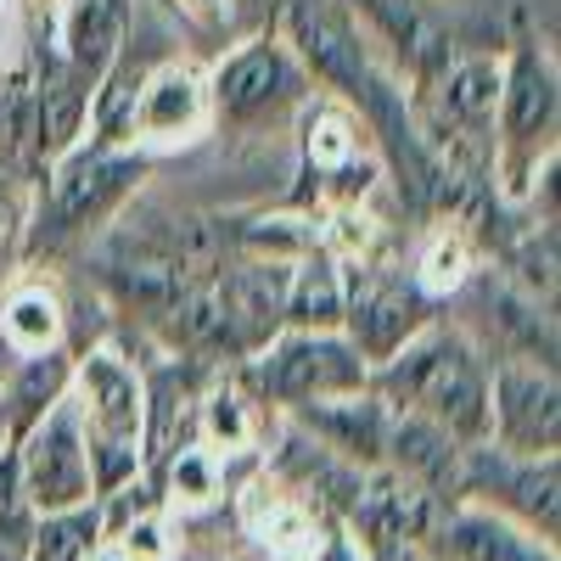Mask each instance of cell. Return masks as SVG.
Instances as JSON below:
<instances>
[{
  "mask_svg": "<svg viewBox=\"0 0 561 561\" xmlns=\"http://www.w3.org/2000/svg\"><path fill=\"white\" fill-rule=\"evenodd\" d=\"M68 393L84 421L96 494L124 489L140 472V449H147V382H140V370L113 348H90L73 365Z\"/></svg>",
  "mask_w": 561,
  "mask_h": 561,
  "instance_id": "2",
  "label": "cell"
},
{
  "mask_svg": "<svg viewBox=\"0 0 561 561\" xmlns=\"http://www.w3.org/2000/svg\"><path fill=\"white\" fill-rule=\"evenodd\" d=\"M208 124V84L192 68H158L135 84L129 102V135L147 147H169V140H192Z\"/></svg>",
  "mask_w": 561,
  "mask_h": 561,
  "instance_id": "13",
  "label": "cell"
},
{
  "mask_svg": "<svg viewBox=\"0 0 561 561\" xmlns=\"http://www.w3.org/2000/svg\"><path fill=\"white\" fill-rule=\"evenodd\" d=\"M34 528H39V511L28 505V494H23V472H18V449L7 444L0 449V550L7 556H28V545H34Z\"/></svg>",
  "mask_w": 561,
  "mask_h": 561,
  "instance_id": "22",
  "label": "cell"
},
{
  "mask_svg": "<svg viewBox=\"0 0 561 561\" xmlns=\"http://www.w3.org/2000/svg\"><path fill=\"white\" fill-rule=\"evenodd\" d=\"M0 438H7V433H0Z\"/></svg>",
  "mask_w": 561,
  "mask_h": 561,
  "instance_id": "33",
  "label": "cell"
},
{
  "mask_svg": "<svg viewBox=\"0 0 561 561\" xmlns=\"http://www.w3.org/2000/svg\"><path fill=\"white\" fill-rule=\"evenodd\" d=\"M219 489H225V472L208 444H185L180 455H169L163 494H174L180 505H208V500H219Z\"/></svg>",
  "mask_w": 561,
  "mask_h": 561,
  "instance_id": "23",
  "label": "cell"
},
{
  "mask_svg": "<svg viewBox=\"0 0 561 561\" xmlns=\"http://www.w3.org/2000/svg\"><path fill=\"white\" fill-rule=\"evenodd\" d=\"M12 449H18L23 494L39 517H57V511L96 500V472H90V444H84V421H79L73 393H62Z\"/></svg>",
  "mask_w": 561,
  "mask_h": 561,
  "instance_id": "7",
  "label": "cell"
},
{
  "mask_svg": "<svg viewBox=\"0 0 561 561\" xmlns=\"http://www.w3.org/2000/svg\"><path fill=\"white\" fill-rule=\"evenodd\" d=\"M427 298H421L415 280L393 275V270H377V264H354L343 275V337L365 354V365L377 370L388 365L410 337L427 332Z\"/></svg>",
  "mask_w": 561,
  "mask_h": 561,
  "instance_id": "8",
  "label": "cell"
},
{
  "mask_svg": "<svg viewBox=\"0 0 561 561\" xmlns=\"http://www.w3.org/2000/svg\"><path fill=\"white\" fill-rule=\"evenodd\" d=\"M180 23H192L197 34H219L230 23V0H169Z\"/></svg>",
  "mask_w": 561,
  "mask_h": 561,
  "instance_id": "28",
  "label": "cell"
},
{
  "mask_svg": "<svg viewBox=\"0 0 561 561\" xmlns=\"http://www.w3.org/2000/svg\"><path fill=\"white\" fill-rule=\"evenodd\" d=\"M280 23H287V51L293 62L320 79L332 96H343L348 107H359V96L377 84V62H370V39L354 23V12L343 0H287L280 7Z\"/></svg>",
  "mask_w": 561,
  "mask_h": 561,
  "instance_id": "6",
  "label": "cell"
},
{
  "mask_svg": "<svg viewBox=\"0 0 561 561\" xmlns=\"http://www.w3.org/2000/svg\"><path fill=\"white\" fill-rule=\"evenodd\" d=\"M382 466H393V472H404L410 483H421L433 500L444 494H460V466H466V444H455L444 427H433V421L421 415H404L393 410L388 421V455Z\"/></svg>",
  "mask_w": 561,
  "mask_h": 561,
  "instance_id": "15",
  "label": "cell"
},
{
  "mask_svg": "<svg viewBox=\"0 0 561 561\" xmlns=\"http://www.w3.org/2000/svg\"><path fill=\"white\" fill-rule=\"evenodd\" d=\"M248 382L275 399V404H320V399H343L370 388V365L343 332H275L253 365Z\"/></svg>",
  "mask_w": 561,
  "mask_h": 561,
  "instance_id": "3",
  "label": "cell"
},
{
  "mask_svg": "<svg viewBox=\"0 0 561 561\" xmlns=\"http://www.w3.org/2000/svg\"><path fill=\"white\" fill-rule=\"evenodd\" d=\"M304 427L314 433L320 449H332L348 466H382L388 455V421L393 410L377 393H343V399H320V404H298Z\"/></svg>",
  "mask_w": 561,
  "mask_h": 561,
  "instance_id": "14",
  "label": "cell"
},
{
  "mask_svg": "<svg viewBox=\"0 0 561 561\" xmlns=\"http://www.w3.org/2000/svg\"><path fill=\"white\" fill-rule=\"evenodd\" d=\"M489 438L505 455H556L561 444V388L550 365L500 359L489 382Z\"/></svg>",
  "mask_w": 561,
  "mask_h": 561,
  "instance_id": "11",
  "label": "cell"
},
{
  "mask_svg": "<svg viewBox=\"0 0 561 561\" xmlns=\"http://www.w3.org/2000/svg\"><path fill=\"white\" fill-rule=\"evenodd\" d=\"M12 237V208H7V180H0V242Z\"/></svg>",
  "mask_w": 561,
  "mask_h": 561,
  "instance_id": "31",
  "label": "cell"
},
{
  "mask_svg": "<svg viewBox=\"0 0 561 561\" xmlns=\"http://www.w3.org/2000/svg\"><path fill=\"white\" fill-rule=\"evenodd\" d=\"M370 393L388 410L433 421L466 449L489 438V370L472 354V343H460L455 332L427 325L421 337H410L388 365L370 370Z\"/></svg>",
  "mask_w": 561,
  "mask_h": 561,
  "instance_id": "1",
  "label": "cell"
},
{
  "mask_svg": "<svg viewBox=\"0 0 561 561\" xmlns=\"http://www.w3.org/2000/svg\"><path fill=\"white\" fill-rule=\"evenodd\" d=\"M147 174L135 152H113V147H73L68 158H57L45 169V192H39V248H62L68 237L90 230L96 219H107Z\"/></svg>",
  "mask_w": 561,
  "mask_h": 561,
  "instance_id": "5",
  "label": "cell"
},
{
  "mask_svg": "<svg viewBox=\"0 0 561 561\" xmlns=\"http://www.w3.org/2000/svg\"><path fill=\"white\" fill-rule=\"evenodd\" d=\"M427 539H438L449 561H556L539 534L511 528L500 511H438Z\"/></svg>",
  "mask_w": 561,
  "mask_h": 561,
  "instance_id": "16",
  "label": "cell"
},
{
  "mask_svg": "<svg viewBox=\"0 0 561 561\" xmlns=\"http://www.w3.org/2000/svg\"><path fill=\"white\" fill-rule=\"evenodd\" d=\"M280 7H287V0H230V12H237L248 28H264V23H275V18H280Z\"/></svg>",
  "mask_w": 561,
  "mask_h": 561,
  "instance_id": "29",
  "label": "cell"
},
{
  "mask_svg": "<svg viewBox=\"0 0 561 561\" xmlns=\"http://www.w3.org/2000/svg\"><path fill=\"white\" fill-rule=\"evenodd\" d=\"M287 325H293V332H343V270L325 259L320 248L293 264Z\"/></svg>",
  "mask_w": 561,
  "mask_h": 561,
  "instance_id": "18",
  "label": "cell"
},
{
  "mask_svg": "<svg viewBox=\"0 0 561 561\" xmlns=\"http://www.w3.org/2000/svg\"><path fill=\"white\" fill-rule=\"evenodd\" d=\"M113 545H118L129 561H169V528H163L158 511H140L135 523H124V528L113 534Z\"/></svg>",
  "mask_w": 561,
  "mask_h": 561,
  "instance_id": "26",
  "label": "cell"
},
{
  "mask_svg": "<svg viewBox=\"0 0 561 561\" xmlns=\"http://www.w3.org/2000/svg\"><path fill=\"white\" fill-rule=\"evenodd\" d=\"M460 494L494 500L500 517H523L528 534H545V545L561 528V483L556 455H505V449H466Z\"/></svg>",
  "mask_w": 561,
  "mask_h": 561,
  "instance_id": "10",
  "label": "cell"
},
{
  "mask_svg": "<svg viewBox=\"0 0 561 561\" xmlns=\"http://www.w3.org/2000/svg\"><path fill=\"white\" fill-rule=\"evenodd\" d=\"M517 270H523V280H528V293L539 298L545 293V304L556 298V230L545 225V237H528V248L517 253Z\"/></svg>",
  "mask_w": 561,
  "mask_h": 561,
  "instance_id": "27",
  "label": "cell"
},
{
  "mask_svg": "<svg viewBox=\"0 0 561 561\" xmlns=\"http://www.w3.org/2000/svg\"><path fill=\"white\" fill-rule=\"evenodd\" d=\"M124 28H129V0H68L62 7V62L90 84L96 96L102 73L124 57Z\"/></svg>",
  "mask_w": 561,
  "mask_h": 561,
  "instance_id": "17",
  "label": "cell"
},
{
  "mask_svg": "<svg viewBox=\"0 0 561 561\" xmlns=\"http://www.w3.org/2000/svg\"><path fill=\"white\" fill-rule=\"evenodd\" d=\"M68 382H73V365H68L57 348H51V354H28L23 377H18L12 393H7V415H0V433L18 444V438L34 427V421L68 393Z\"/></svg>",
  "mask_w": 561,
  "mask_h": 561,
  "instance_id": "19",
  "label": "cell"
},
{
  "mask_svg": "<svg viewBox=\"0 0 561 561\" xmlns=\"http://www.w3.org/2000/svg\"><path fill=\"white\" fill-rule=\"evenodd\" d=\"M500 152H494V174L505 180V197H523V185L539 174V158H556V118H561V96H556V68L545 51L523 45L517 57L500 68Z\"/></svg>",
  "mask_w": 561,
  "mask_h": 561,
  "instance_id": "4",
  "label": "cell"
},
{
  "mask_svg": "<svg viewBox=\"0 0 561 561\" xmlns=\"http://www.w3.org/2000/svg\"><path fill=\"white\" fill-rule=\"evenodd\" d=\"M90 561H129V556H124V550H118L113 539H102L96 550H90Z\"/></svg>",
  "mask_w": 561,
  "mask_h": 561,
  "instance_id": "30",
  "label": "cell"
},
{
  "mask_svg": "<svg viewBox=\"0 0 561 561\" xmlns=\"http://www.w3.org/2000/svg\"><path fill=\"white\" fill-rule=\"evenodd\" d=\"M0 332L18 354H51L62 343V309L45 287H18L0 309Z\"/></svg>",
  "mask_w": 561,
  "mask_h": 561,
  "instance_id": "20",
  "label": "cell"
},
{
  "mask_svg": "<svg viewBox=\"0 0 561 561\" xmlns=\"http://www.w3.org/2000/svg\"><path fill=\"white\" fill-rule=\"evenodd\" d=\"M466 270H472V242H466V230L449 219L433 230L427 253H421V287L427 293H444V287H460Z\"/></svg>",
  "mask_w": 561,
  "mask_h": 561,
  "instance_id": "24",
  "label": "cell"
},
{
  "mask_svg": "<svg viewBox=\"0 0 561 561\" xmlns=\"http://www.w3.org/2000/svg\"><path fill=\"white\" fill-rule=\"evenodd\" d=\"M96 545H102V511H96V500H90V505L57 511V517H39L34 545H28L23 561H90Z\"/></svg>",
  "mask_w": 561,
  "mask_h": 561,
  "instance_id": "21",
  "label": "cell"
},
{
  "mask_svg": "<svg viewBox=\"0 0 561 561\" xmlns=\"http://www.w3.org/2000/svg\"><path fill=\"white\" fill-rule=\"evenodd\" d=\"M438 511H444V505L421 489V483H410L404 472L382 466V472L359 478V494H354V505H348V523H354V534L365 539L370 556H399V550H410L415 539L433 534Z\"/></svg>",
  "mask_w": 561,
  "mask_h": 561,
  "instance_id": "12",
  "label": "cell"
},
{
  "mask_svg": "<svg viewBox=\"0 0 561 561\" xmlns=\"http://www.w3.org/2000/svg\"><path fill=\"white\" fill-rule=\"evenodd\" d=\"M309 73L293 62L287 45L275 39H253L242 51H230L214 79H208V118L230 124V129H253L275 113H287L304 102Z\"/></svg>",
  "mask_w": 561,
  "mask_h": 561,
  "instance_id": "9",
  "label": "cell"
},
{
  "mask_svg": "<svg viewBox=\"0 0 561 561\" xmlns=\"http://www.w3.org/2000/svg\"><path fill=\"white\" fill-rule=\"evenodd\" d=\"M203 444L219 455V449H248L253 444V415H248V399L237 388H219L203 399Z\"/></svg>",
  "mask_w": 561,
  "mask_h": 561,
  "instance_id": "25",
  "label": "cell"
},
{
  "mask_svg": "<svg viewBox=\"0 0 561 561\" xmlns=\"http://www.w3.org/2000/svg\"><path fill=\"white\" fill-rule=\"evenodd\" d=\"M370 561H410V550H399V556H370Z\"/></svg>",
  "mask_w": 561,
  "mask_h": 561,
  "instance_id": "32",
  "label": "cell"
}]
</instances>
